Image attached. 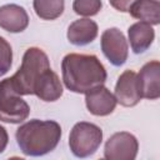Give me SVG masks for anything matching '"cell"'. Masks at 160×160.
I'll return each instance as SVG.
<instances>
[{
  "instance_id": "19",
  "label": "cell",
  "mask_w": 160,
  "mask_h": 160,
  "mask_svg": "<svg viewBox=\"0 0 160 160\" xmlns=\"http://www.w3.org/2000/svg\"><path fill=\"white\" fill-rule=\"evenodd\" d=\"M135 0H109V2L111 4L112 8H115L116 10L121 11V12H125L128 11L129 6L134 2Z\"/></svg>"
},
{
  "instance_id": "3",
  "label": "cell",
  "mask_w": 160,
  "mask_h": 160,
  "mask_svg": "<svg viewBox=\"0 0 160 160\" xmlns=\"http://www.w3.org/2000/svg\"><path fill=\"white\" fill-rule=\"evenodd\" d=\"M49 68L48 55L39 48H29L22 56L21 66L9 78L10 84L19 95H32L36 80Z\"/></svg>"
},
{
  "instance_id": "8",
  "label": "cell",
  "mask_w": 160,
  "mask_h": 160,
  "mask_svg": "<svg viewBox=\"0 0 160 160\" xmlns=\"http://www.w3.org/2000/svg\"><path fill=\"white\" fill-rule=\"evenodd\" d=\"M114 96L116 99V102H119L122 106H135L140 101L141 95L135 71L125 70L119 76Z\"/></svg>"
},
{
  "instance_id": "17",
  "label": "cell",
  "mask_w": 160,
  "mask_h": 160,
  "mask_svg": "<svg viewBox=\"0 0 160 160\" xmlns=\"http://www.w3.org/2000/svg\"><path fill=\"white\" fill-rule=\"evenodd\" d=\"M102 6L101 0H74L72 10L81 16L96 15Z\"/></svg>"
},
{
  "instance_id": "14",
  "label": "cell",
  "mask_w": 160,
  "mask_h": 160,
  "mask_svg": "<svg viewBox=\"0 0 160 160\" xmlns=\"http://www.w3.org/2000/svg\"><path fill=\"white\" fill-rule=\"evenodd\" d=\"M128 34H129L131 49L135 54H141L145 50H148L155 38L154 29L149 22L145 21H139L132 24L129 28Z\"/></svg>"
},
{
  "instance_id": "15",
  "label": "cell",
  "mask_w": 160,
  "mask_h": 160,
  "mask_svg": "<svg viewBox=\"0 0 160 160\" xmlns=\"http://www.w3.org/2000/svg\"><path fill=\"white\" fill-rule=\"evenodd\" d=\"M130 15L150 25L160 22V4L158 0H135L128 9Z\"/></svg>"
},
{
  "instance_id": "13",
  "label": "cell",
  "mask_w": 160,
  "mask_h": 160,
  "mask_svg": "<svg viewBox=\"0 0 160 160\" xmlns=\"http://www.w3.org/2000/svg\"><path fill=\"white\" fill-rule=\"evenodd\" d=\"M98 36V25L90 19H79L70 24L68 29V40L76 46L88 45Z\"/></svg>"
},
{
  "instance_id": "10",
  "label": "cell",
  "mask_w": 160,
  "mask_h": 160,
  "mask_svg": "<svg viewBox=\"0 0 160 160\" xmlns=\"http://www.w3.org/2000/svg\"><path fill=\"white\" fill-rule=\"evenodd\" d=\"M85 104L92 115L106 116L114 111L116 106V99L110 92V90L100 85L85 92Z\"/></svg>"
},
{
  "instance_id": "18",
  "label": "cell",
  "mask_w": 160,
  "mask_h": 160,
  "mask_svg": "<svg viewBox=\"0 0 160 160\" xmlns=\"http://www.w3.org/2000/svg\"><path fill=\"white\" fill-rule=\"evenodd\" d=\"M12 61V50L10 44L0 36V76L6 74L11 66Z\"/></svg>"
},
{
  "instance_id": "16",
  "label": "cell",
  "mask_w": 160,
  "mask_h": 160,
  "mask_svg": "<svg viewBox=\"0 0 160 160\" xmlns=\"http://www.w3.org/2000/svg\"><path fill=\"white\" fill-rule=\"evenodd\" d=\"M34 10L40 19L55 20L64 11V0H34Z\"/></svg>"
},
{
  "instance_id": "11",
  "label": "cell",
  "mask_w": 160,
  "mask_h": 160,
  "mask_svg": "<svg viewBox=\"0 0 160 160\" xmlns=\"http://www.w3.org/2000/svg\"><path fill=\"white\" fill-rule=\"evenodd\" d=\"M29 25L28 12L22 6L8 4L0 6V28L9 32H21Z\"/></svg>"
},
{
  "instance_id": "1",
  "label": "cell",
  "mask_w": 160,
  "mask_h": 160,
  "mask_svg": "<svg viewBox=\"0 0 160 160\" xmlns=\"http://www.w3.org/2000/svg\"><path fill=\"white\" fill-rule=\"evenodd\" d=\"M61 71L65 86L78 94H85L106 80V70L95 55L68 54L62 59Z\"/></svg>"
},
{
  "instance_id": "6",
  "label": "cell",
  "mask_w": 160,
  "mask_h": 160,
  "mask_svg": "<svg viewBox=\"0 0 160 160\" xmlns=\"http://www.w3.org/2000/svg\"><path fill=\"white\" fill-rule=\"evenodd\" d=\"M136 138L126 131L115 132L105 144L104 156L108 160H132L138 154Z\"/></svg>"
},
{
  "instance_id": "12",
  "label": "cell",
  "mask_w": 160,
  "mask_h": 160,
  "mask_svg": "<svg viewBox=\"0 0 160 160\" xmlns=\"http://www.w3.org/2000/svg\"><path fill=\"white\" fill-rule=\"evenodd\" d=\"M34 94L42 101H56L62 95V85L59 76L49 68L36 80Z\"/></svg>"
},
{
  "instance_id": "7",
  "label": "cell",
  "mask_w": 160,
  "mask_h": 160,
  "mask_svg": "<svg viewBox=\"0 0 160 160\" xmlns=\"http://www.w3.org/2000/svg\"><path fill=\"white\" fill-rule=\"evenodd\" d=\"M101 50L112 65H122L128 59V42L124 34L116 28L105 30L101 35Z\"/></svg>"
},
{
  "instance_id": "2",
  "label": "cell",
  "mask_w": 160,
  "mask_h": 160,
  "mask_svg": "<svg viewBox=\"0 0 160 160\" xmlns=\"http://www.w3.org/2000/svg\"><path fill=\"white\" fill-rule=\"evenodd\" d=\"M20 150L29 156H41L52 151L61 138V128L52 120H30L16 130Z\"/></svg>"
},
{
  "instance_id": "9",
  "label": "cell",
  "mask_w": 160,
  "mask_h": 160,
  "mask_svg": "<svg viewBox=\"0 0 160 160\" xmlns=\"http://www.w3.org/2000/svg\"><path fill=\"white\" fill-rule=\"evenodd\" d=\"M136 76L141 98L155 100L160 96V64L158 60L145 64Z\"/></svg>"
},
{
  "instance_id": "20",
  "label": "cell",
  "mask_w": 160,
  "mask_h": 160,
  "mask_svg": "<svg viewBox=\"0 0 160 160\" xmlns=\"http://www.w3.org/2000/svg\"><path fill=\"white\" fill-rule=\"evenodd\" d=\"M8 140H9V136H8V132L5 130L4 126L0 125V152H2L8 145Z\"/></svg>"
},
{
  "instance_id": "5",
  "label": "cell",
  "mask_w": 160,
  "mask_h": 160,
  "mask_svg": "<svg viewBox=\"0 0 160 160\" xmlns=\"http://www.w3.org/2000/svg\"><path fill=\"white\" fill-rule=\"evenodd\" d=\"M30 112L28 102L12 89L9 78L0 81V120L4 122L20 124Z\"/></svg>"
},
{
  "instance_id": "4",
  "label": "cell",
  "mask_w": 160,
  "mask_h": 160,
  "mask_svg": "<svg viewBox=\"0 0 160 160\" xmlns=\"http://www.w3.org/2000/svg\"><path fill=\"white\" fill-rule=\"evenodd\" d=\"M102 141V131L91 122H78L70 131L69 146L71 152L78 158L92 155Z\"/></svg>"
}]
</instances>
